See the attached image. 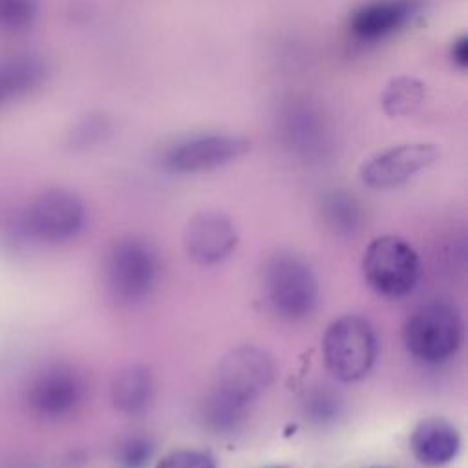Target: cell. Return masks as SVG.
Returning a JSON list of instances; mask_svg holds the SVG:
<instances>
[{
    "label": "cell",
    "mask_w": 468,
    "mask_h": 468,
    "mask_svg": "<svg viewBox=\"0 0 468 468\" xmlns=\"http://www.w3.org/2000/svg\"><path fill=\"white\" fill-rule=\"evenodd\" d=\"M84 393V378L73 366L51 364L31 380L27 404L38 417L62 419L80 406Z\"/></svg>",
    "instance_id": "obj_11"
},
{
    "label": "cell",
    "mask_w": 468,
    "mask_h": 468,
    "mask_svg": "<svg viewBox=\"0 0 468 468\" xmlns=\"http://www.w3.org/2000/svg\"><path fill=\"white\" fill-rule=\"evenodd\" d=\"M238 232L229 216L218 210L194 214L183 232V245L197 265H216L236 249Z\"/></svg>",
    "instance_id": "obj_12"
},
{
    "label": "cell",
    "mask_w": 468,
    "mask_h": 468,
    "mask_svg": "<svg viewBox=\"0 0 468 468\" xmlns=\"http://www.w3.org/2000/svg\"><path fill=\"white\" fill-rule=\"evenodd\" d=\"M155 468H216V457L207 450L181 448L161 457Z\"/></svg>",
    "instance_id": "obj_23"
},
{
    "label": "cell",
    "mask_w": 468,
    "mask_h": 468,
    "mask_svg": "<svg viewBox=\"0 0 468 468\" xmlns=\"http://www.w3.org/2000/svg\"><path fill=\"white\" fill-rule=\"evenodd\" d=\"M340 400L336 393L329 391L325 386L311 391L305 399V413L309 419L316 422H325L333 420L338 415Z\"/></svg>",
    "instance_id": "obj_24"
},
{
    "label": "cell",
    "mask_w": 468,
    "mask_h": 468,
    "mask_svg": "<svg viewBox=\"0 0 468 468\" xmlns=\"http://www.w3.org/2000/svg\"><path fill=\"white\" fill-rule=\"evenodd\" d=\"M322 216L329 229L338 234H349L362 221V208L353 194L346 190H331L322 197Z\"/></svg>",
    "instance_id": "obj_18"
},
{
    "label": "cell",
    "mask_w": 468,
    "mask_h": 468,
    "mask_svg": "<svg viewBox=\"0 0 468 468\" xmlns=\"http://www.w3.org/2000/svg\"><path fill=\"white\" fill-rule=\"evenodd\" d=\"M271 468H287V466H271Z\"/></svg>",
    "instance_id": "obj_26"
},
{
    "label": "cell",
    "mask_w": 468,
    "mask_h": 468,
    "mask_svg": "<svg viewBox=\"0 0 468 468\" xmlns=\"http://www.w3.org/2000/svg\"><path fill=\"white\" fill-rule=\"evenodd\" d=\"M201 415L212 431L225 433L236 430L241 424L247 415V406H241L212 389L203 400Z\"/></svg>",
    "instance_id": "obj_19"
},
{
    "label": "cell",
    "mask_w": 468,
    "mask_h": 468,
    "mask_svg": "<svg viewBox=\"0 0 468 468\" xmlns=\"http://www.w3.org/2000/svg\"><path fill=\"white\" fill-rule=\"evenodd\" d=\"M410 0H373L356 7L349 16V31L364 42L382 40L399 31L413 15Z\"/></svg>",
    "instance_id": "obj_13"
},
{
    "label": "cell",
    "mask_w": 468,
    "mask_h": 468,
    "mask_svg": "<svg viewBox=\"0 0 468 468\" xmlns=\"http://www.w3.org/2000/svg\"><path fill=\"white\" fill-rule=\"evenodd\" d=\"M155 444L144 433L122 437L115 446V461L121 468H144L154 457Z\"/></svg>",
    "instance_id": "obj_21"
},
{
    "label": "cell",
    "mask_w": 468,
    "mask_h": 468,
    "mask_svg": "<svg viewBox=\"0 0 468 468\" xmlns=\"http://www.w3.org/2000/svg\"><path fill=\"white\" fill-rule=\"evenodd\" d=\"M272 378V356L260 347L239 346L221 358L212 389L249 408V404L265 391Z\"/></svg>",
    "instance_id": "obj_8"
},
{
    "label": "cell",
    "mask_w": 468,
    "mask_h": 468,
    "mask_svg": "<svg viewBox=\"0 0 468 468\" xmlns=\"http://www.w3.org/2000/svg\"><path fill=\"white\" fill-rule=\"evenodd\" d=\"M375 468H378V466H375Z\"/></svg>",
    "instance_id": "obj_27"
},
{
    "label": "cell",
    "mask_w": 468,
    "mask_h": 468,
    "mask_svg": "<svg viewBox=\"0 0 468 468\" xmlns=\"http://www.w3.org/2000/svg\"><path fill=\"white\" fill-rule=\"evenodd\" d=\"M261 285L271 311L282 320H305L318 305L316 278L309 263L292 252H278L265 260Z\"/></svg>",
    "instance_id": "obj_1"
},
{
    "label": "cell",
    "mask_w": 468,
    "mask_h": 468,
    "mask_svg": "<svg viewBox=\"0 0 468 468\" xmlns=\"http://www.w3.org/2000/svg\"><path fill=\"white\" fill-rule=\"evenodd\" d=\"M112 132V122L104 113H88L75 122L68 135V144L73 150H86L101 143Z\"/></svg>",
    "instance_id": "obj_20"
},
{
    "label": "cell",
    "mask_w": 468,
    "mask_h": 468,
    "mask_svg": "<svg viewBox=\"0 0 468 468\" xmlns=\"http://www.w3.org/2000/svg\"><path fill=\"white\" fill-rule=\"evenodd\" d=\"M29 238L40 243H64L86 227L82 199L64 188H51L37 196L22 214Z\"/></svg>",
    "instance_id": "obj_7"
},
{
    "label": "cell",
    "mask_w": 468,
    "mask_h": 468,
    "mask_svg": "<svg viewBox=\"0 0 468 468\" xmlns=\"http://www.w3.org/2000/svg\"><path fill=\"white\" fill-rule=\"evenodd\" d=\"M38 0H0V31H22L33 24Z\"/></svg>",
    "instance_id": "obj_22"
},
{
    "label": "cell",
    "mask_w": 468,
    "mask_h": 468,
    "mask_svg": "<svg viewBox=\"0 0 468 468\" xmlns=\"http://www.w3.org/2000/svg\"><path fill=\"white\" fill-rule=\"evenodd\" d=\"M102 280L108 294L119 303H137L152 294L159 280L155 249L141 238L117 239L106 252Z\"/></svg>",
    "instance_id": "obj_2"
},
{
    "label": "cell",
    "mask_w": 468,
    "mask_h": 468,
    "mask_svg": "<svg viewBox=\"0 0 468 468\" xmlns=\"http://www.w3.org/2000/svg\"><path fill=\"white\" fill-rule=\"evenodd\" d=\"M327 371L340 382L364 378L377 358V335L360 314H344L329 324L322 338Z\"/></svg>",
    "instance_id": "obj_3"
},
{
    "label": "cell",
    "mask_w": 468,
    "mask_h": 468,
    "mask_svg": "<svg viewBox=\"0 0 468 468\" xmlns=\"http://www.w3.org/2000/svg\"><path fill=\"white\" fill-rule=\"evenodd\" d=\"M402 340L406 349L422 362L448 360L463 342V320L457 307L442 300L420 305L406 320Z\"/></svg>",
    "instance_id": "obj_4"
},
{
    "label": "cell",
    "mask_w": 468,
    "mask_h": 468,
    "mask_svg": "<svg viewBox=\"0 0 468 468\" xmlns=\"http://www.w3.org/2000/svg\"><path fill=\"white\" fill-rule=\"evenodd\" d=\"M441 155L433 143H402L371 155L360 166V179L375 190H388L404 185L415 174L431 166Z\"/></svg>",
    "instance_id": "obj_10"
},
{
    "label": "cell",
    "mask_w": 468,
    "mask_h": 468,
    "mask_svg": "<svg viewBox=\"0 0 468 468\" xmlns=\"http://www.w3.org/2000/svg\"><path fill=\"white\" fill-rule=\"evenodd\" d=\"M410 446L417 461L426 466H442L455 459L461 448L459 431L442 417H426L411 431Z\"/></svg>",
    "instance_id": "obj_14"
},
{
    "label": "cell",
    "mask_w": 468,
    "mask_h": 468,
    "mask_svg": "<svg viewBox=\"0 0 468 468\" xmlns=\"http://www.w3.org/2000/svg\"><path fill=\"white\" fill-rule=\"evenodd\" d=\"M450 58L459 69L468 68V37L466 35H461L452 42Z\"/></svg>",
    "instance_id": "obj_25"
},
{
    "label": "cell",
    "mask_w": 468,
    "mask_h": 468,
    "mask_svg": "<svg viewBox=\"0 0 468 468\" xmlns=\"http://www.w3.org/2000/svg\"><path fill=\"white\" fill-rule=\"evenodd\" d=\"M48 62L38 55H16L0 62V106L5 99L31 93L44 84Z\"/></svg>",
    "instance_id": "obj_16"
},
{
    "label": "cell",
    "mask_w": 468,
    "mask_h": 468,
    "mask_svg": "<svg viewBox=\"0 0 468 468\" xmlns=\"http://www.w3.org/2000/svg\"><path fill=\"white\" fill-rule=\"evenodd\" d=\"M278 135L285 148L305 163H320L333 150V128L313 101L292 97L278 112Z\"/></svg>",
    "instance_id": "obj_6"
},
{
    "label": "cell",
    "mask_w": 468,
    "mask_h": 468,
    "mask_svg": "<svg viewBox=\"0 0 468 468\" xmlns=\"http://www.w3.org/2000/svg\"><path fill=\"white\" fill-rule=\"evenodd\" d=\"M362 274L377 294L402 298L415 289L420 261L406 239L384 234L366 247L362 254Z\"/></svg>",
    "instance_id": "obj_5"
},
{
    "label": "cell",
    "mask_w": 468,
    "mask_h": 468,
    "mask_svg": "<svg viewBox=\"0 0 468 468\" xmlns=\"http://www.w3.org/2000/svg\"><path fill=\"white\" fill-rule=\"evenodd\" d=\"M426 97V86L422 80L399 75L393 77L380 93V106L386 115L389 117H404L413 113Z\"/></svg>",
    "instance_id": "obj_17"
},
{
    "label": "cell",
    "mask_w": 468,
    "mask_h": 468,
    "mask_svg": "<svg viewBox=\"0 0 468 468\" xmlns=\"http://www.w3.org/2000/svg\"><path fill=\"white\" fill-rule=\"evenodd\" d=\"M154 397L155 382L144 366H130L113 378L112 402L128 417L144 415L154 404Z\"/></svg>",
    "instance_id": "obj_15"
},
{
    "label": "cell",
    "mask_w": 468,
    "mask_h": 468,
    "mask_svg": "<svg viewBox=\"0 0 468 468\" xmlns=\"http://www.w3.org/2000/svg\"><path fill=\"white\" fill-rule=\"evenodd\" d=\"M250 150V141L236 133H197L174 143L165 154V166L176 174H201L221 168Z\"/></svg>",
    "instance_id": "obj_9"
}]
</instances>
